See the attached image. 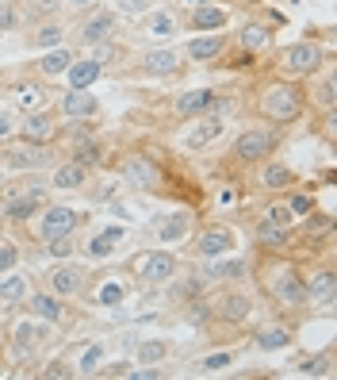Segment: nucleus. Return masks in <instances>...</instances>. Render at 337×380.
Listing matches in <instances>:
<instances>
[{
	"instance_id": "f257e3e1",
	"label": "nucleus",
	"mask_w": 337,
	"mask_h": 380,
	"mask_svg": "<svg viewBox=\"0 0 337 380\" xmlns=\"http://www.w3.org/2000/svg\"><path fill=\"white\" fill-rule=\"evenodd\" d=\"M261 116L273 119V123H295L303 119V108H307V96H303L299 85L291 81H273V85L261 93Z\"/></svg>"
},
{
	"instance_id": "f03ea898",
	"label": "nucleus",
	"mask_w": 337,
	"mask_h": 380,
	"mask_svg": "<svg viewBox=\"0 0 337 380\" xmlns=\"http://www.w3.org/2000/svg\"><path fill=\"white\" fill-rule=\"evenodd\" d=\"M123 273H130L138 285H165V280H172V273H177V257L169 250H138Z\"/></svg>"
},
{
	"instance_id": "7ed1b4c3",
	"label": "nucleus",
	"mask_w": 337,
	"mask_h": 380,
	"mask_svg": "<svg viewBox=\"0 0 337 380\" xmlns=\"http://www.w3.org/2000/svg\"><path fill=\"white\" fill-rule=\"evenodd\" d=\"M265 285H268V296H273L276 304H284V307H303L310 300L307 285H303V273L295 269V265H273Z\"/></svg>"
},
{
	"instance_id": "20e7f679",
	"label": "nucleus",
	"mask_w": 337,
	"mask_h": 380,
	"mask_svg": "<svg viewBox=\"0 0 337 380\" xmlns=\"http://www.w3.org/2000/svg\"><path fill=\"white\" fill-rule=\"evenodd\" d=\"M284 74L291 77H315L318 69L326 66V50L318 43H310V39H303V43H291L284 46Z\"/></svg>"
},
{
	"instance_id": "39448f33",
	"label": "nucleus",
	"mask_w": 337,
	"mask_h": 380,
	"mask_svg": "<svg viewBox=\"0 0 337 380\" xmlns=\"http://www.w3.org/2000/svg\"><path fill=\"white\" fill-rule=\"evenodd\" d=\"M81 219L85 215L77 212V208H65V204H46L43 215H39V238L50 242V238H62V234H73L81 227Z\"/></svg>"
},
{
	"instance_id": "423d86ee",
	"label": "nucleus",
	"mask_w": 337,
	"mask_h": 380,
	"mask_svg": "<svg viewBox=\"0 0 337 380\" xmlns=\"http://www.w3.org/2000/svg\"><path fill=\"white\" fill-rule=\"evenodd\" d=\"M46 280H50V292H54V296L69 300V296H81V292H85L88 269H85V265H77L73 257H65V262H57L54 269L46 273Z\"/></svg>"
},
{
	"instance_id": "0eeeda50",
	"label": "nucleus",
	"mask_w": 337,
	"mask_h": 380,
	"mask_svg": "<svg viewBox=\"0 0 337 380\" xmlns=\"http://www.w3.org/2000/svg\"><path fill=\"white\" fill-rule=\"evenodd\" d=\"M123 181L138 192H158L161 169H158V161L146 158V154H130V158H123Z\"/></svg>"
},
{
	"instance_id": "6e6552de",
	"label": "nucleus",
	"mask_w": 337,
	"mask_h": 380,
	"mask_svg": "<svg viewBox=\"0 0 337 380\" xmlns=\"http://www.w3.org/2000/svg\"><path fill=\"white\" fill-rule=\"evenodd\" d=\"M43 208H46V189L43 184H31V189H23V192L4 200V219L27 223V219H35V212H43Z\"/></svg>"
},
{
	"instance_id": "1a4fd4ad",
	"label": "nucleus",
	"mask_w": 337,
	"mask_h": 380,
	"mask_svg": "<svg viewBox=\"0 0 337 380\" xmlns=\"http://www.w3.org/2000/svg\"><path fill=\"white\" fill-rule=\"evenodd\" d=\"M276 147V135L265 131V127H249L234 139V158L238 161H265L268 150Z\"/></svg>"
},
{
	"instance_id": "9d476101",
	"label": "nucleus",
	"mask_w": 337,
	"mask_h": 380,
	"mask_svg": "<svg viewBox=\"0 0 337 380\" xmlns=\"http://www.w3.org/2000/svg\"><path fill=\"white\" fill-rule=\"evenodd\" d=\"M234 246H238V234L223 227V223H211V227L195 234V254L200 257H226Z\"/></svg>"
},
{
	"instance_id": "9b49d317",
	"label": "nucleus",
	"mask_w": 337,
	"mask_h": 380,
	"mask_svg": "<svg viewBox=\"0 0 337 380\" xmlns=\"http://www.w3.org/2000/svg\"><path fill=\"white\" fill-rule=\"evenodd\" d=\"M223 108L226 104L215 96V88H188V93L177 96V116H188V119L207 116V111H219V116H223Z\"/></svg>"
},
{
	"instance_id": "f8f14e48",
	"label": "nucleus",
	"mask_w": 337,
	"mask_h": 380,
	"mask_svg": "<svg viewBox=\"0 0 337 380\" xmlns=\"http://www.w3.org/2000/svg\"><path fill=\"white\" fill-rule=\"evenodd\" d=\"M46 327H50V323H43V319H35V315H31L27 323H20V327L12 330V353L20 361H27L31 353L39 350V346L46 342Z\"/></svg>"
},
{
	"instance_id": "ddd939ff",
	"label": "nucleus",
	"mask_w": 337,
	"mask_h": 380,
	"mask_svg": "<svg viewBox=\"0 0 337 380\" xmlns=\"http://www.w3.org/2000/svg\"><path fill=\"white\" fill-rule=\"evenodd\" d=\"M223 127H226V123H223V116H219V111L195 116V127L184 135V150H188V154H200L203 147H211V142L223 135Z\"/></svg>"
},
{
	"instance_id": "4468645a",
	"label": "nucleus",
	"mask_w": 337,
	"mask_h": 380,
	"mask_svg": "<svg viewBox=\"0 0 337 380\" xmlns=\"http://www.w3.org/2000/svg\"><path fill=\"white\" fill-rule=\"evenodd\" d=\"M226 23H230V12L223 4H215V0L192 8V15H188V27H192L195 35H203V31H223Z\"/></svg>"
},
{
	"instance_id": "2eb2a0df",
	"label": "nucleus",
	"mask_w": 337,
	"mask_h": 380,
	"mask_svg": "<svg viewBox=\"0 0 337 380\" xmlns=\"http://www.w3.org/2000/svg\"><path fill=\"white\" fill-rule=\"evenodd\" d=\"M211 311L219 323H245L253 315V300L245 292H226L219 296V304H211Z\"/></svg>"
},
{
	"instance_id": "dca6fc26",
	"label": "nucleus",
	"mask_w": 337,
	"mask_h": 380,
	"mask_svg": "<svg viewBox=\"0 0 337 380\" xmlns=\"http://www.w3.org/2000/svg\"><path fill=\"white\" fill-rule=\"evenodd\" d=\"M100 111V100H96L88 88H69V93L62 96V116L65 119H88Z\"/></svg>"
},
{
	"instance_id": "f3484780",
	"label": "nucleus",
	"mask_w": 337,
	"mask_h": 380,
	"mask_svg": "<svg viewBox=\"0 0 337 380\" xmlns=\"http://www.w3.org/2000/svg\"><path fill=\"white\" fill-rule=\"evenodd\" d=\"M127 292H130V285L119 277V273H104V277L96 280V304H100V307L127 304Z\"/></svg>"
},
{
	"instance_id": "a211bd4d",
	"label": "nucleus",
	"mask_w": 337,
	"mask_h": 380,
	"mask_svg": "<svg viewBox=\"0 0 337 380\" xmlns=\"http://www.w3.org/2000/svg\"><path fill=\"white\" fill-rule=\"evenodd\" d=\"M223 50H226V35L219 31V35H195L192 43H188V58L192 62H215V58H223Z\"/></svg>"
},
{
	"instance_id": "6ab92c4d",
	"label": "nucleus",
	"mask_w": 337,
	"mask_h": 380,
	"mask_svg": "<svg viewBox=\"0 0 337 380\" xmlns=\"http://www.w3.org/2000/svg\"><path fill=\"white\" fill-rule=\"evenodd\" d=\"M20 139L23 142H50L54 139V119L46 111H27L20 123Z\"/></svg>"
},
{
	"instance_id": "aec40b11",
	"label": "nucleus",
	"mask_w": 337,
	"mask_h": 380,
	"mask_svg": "<svg viewBox=\"0 0 337 380\" xmlns=\"http://www.w3.org/2000/svg\"><path fill=\"white\" fill-rule=\"evenodd\" d=\"M104 74V66L96 58H73V66L65 69V85L69 88H88V85H96Z\"/></svg>"
},
{
	"instance_id": "412c9836",
	"label": "nucleus",
	"mask_w": 337,
	"mask_h": 380,
	"mask_svg": "<svg viewBox=\"0 0 337 380\" xmlns=\"http://www.w3.org/2000/svg\"><path fill=\"white\" fill-rule=\"evenodd\" d=\"M27 307H31V315L43 323H65V304H62V296H54V292H35L27 300Z\"/></svg>"
},
{
	"instance_id": "4be33fe9",
	"label": "nucleus",
	"mask_w": 337,
	"mask_h": 380,
	"mask_svg": "<svg viewBox=\"0 0 337 380\" xmlns=\"http://www.w3.org/2000/svg\"><path fill=\"white\" fill-rule=\"evenodd\" d=\"M50 165V150H46V142H35V147H23V150H12L8 154V169H43Z\"/></svg>"
},
{
	"instance_id": "5701e85b",
	"label": "nucleus",
	"mask_w": 337,
	"mask_h": 380,
	"mask_svg": "<svg viewBox=\"0 0 337 380\" xmlns=\"http://www.w3.org/2000/svg\"><path fill=\"white\" fill-rule=\"evenodd\" d=\"M180 66H184V58H180L177 50H150L142 58V69H146V74H153V77H172Z\"/></svg>"
},
{
	"instance_id": "b1692460",
	"label": "nucleus",
	"mask_w": 337,
	"mask_h": 380,
	"mask_svg": "<svg viewBox=\"0 0 337 380\" xmlns=\"http://www.w3.org/2000/svg\"><path fill=\"white\" fill-rule=\"evenodd\" d=\"M85 181H88V169L77 165V161H69V165H57L54 177H50V184H54L57 192H81V189H85Z\"/></svg>"
},
{
	"instance_id": "393cba45",
	"label": "nucleus",
	"mask_w": 337,
	"mask_h": 380,
	"mask_svg": "<svg viewBox=\"0 0 337 380\" xmlns=\"http://www.w3.org/2000/svg\"><path fill=\"white\" fill-rule=\"evenodd\" d=\"M307 296L310 300H322V304H333V288H337V277H333V269H315L307 280Z\"/></svg>"
},
{
	"instance_id": "a878e982",
	"label": "nucleus",
	"mask_w": 337,
	"mask_h": 380,
	"mask_svg": "<svg viewBox=\"0 0 337 380\" xmlns=\"http://www.w3.org/2000/svg\"><path fill=\"white\" fill-rule=\"evenodd\" d=\"M261 184H265L268 192H287L295 184V173L284 165V161H265V169H261Z\"/></svg>"
},
{
	"instance_id": "bb28decb",
	"label": "nucleus",
	"mask_w": 337,
	"mask_h": 380,
	"mask_svg": "<svg viewBox=\"0 0 337 380\" xmlns=\"http://www.w3.org/2000/svg\"><path fill=\"white\" fill-rule=\"evenodd\" d=\"M111 31H115V15H111V12H96V15H88V20H85V27H81V39L92 46V43H104V39H111Z\"/></svg>"
},
{
	"instance_id": "cd10ccee",
	"label": "nucleus",
	"mask_w": 337,
	"mask_h": 380,
	"mask_svg": "<svg viewBox=\"0 0 337 380\" xmlns=\"http://www.w3.org/2000/svg\"><path fill=\"white\" fill-rule=\"evenodd\" d=\"M291 327H276V323H268V327H261L257 330V338H253V346H257V350H284V346H291Z\"/></svg>"
},
{
	"instance_id": "c85d7f7f",
	"label": "nucleus",
	"mask_w": 337,
	"mask_h": 380,
	"mask_svg": "<svg viewBox=\"0 0 337 380\" xmlns=\"http://www.w3.org/2000/svg\"><path fill=\"white\" fill-rule=\"evenodd\" d=\"M123 234H127V231H123V227H108V231L92 234V238L85 242V254L92 257V262H100V257H108L111 250H115V242H119Z\"/></svg>"
},
{
	"instance_id": "c756f323",
	"label": "nucleus",
	"mask_w": 337,
	"mask_h": 380,
	"mask_svg": "<svg viewBox=\"0 0 337 380\" xmlns=\"http://www.w3.org/2000/svg\"><path fill=\"white\" fill-rule=\"evenodd\" d=\"M20 300H27V277H20V273H12V269L0 273V304L12 307Z\"/></svg>"
},
{
	"instance_id": "7c9ffc66",
	"label": "nucleus",
	"mask_w": 337,
	"mask_h": 380,
	"mask_svg": "<svg viewBox=\"0 0 337 380\" xmlns=\"http://www.w3.org/2000/svg\"><path fill=\"white\" fill-rule=\"evenodd\" d=\"M73 58H77V54H73L69 46H62V43H57L54 50H46L43 58H39V69H43L46 77H54V74H65V69L73 66Z\"/></svg>"
},
{
	"instance_id": "2f4dec72",
	"label": "nucleus",
	"mask_w": 337,
	"mask_h": 380,
	"mask_svg": "<svg viewBox=\"0 0 337 380\" xmlns=\"http://www.w3.org/2000/svg\"><path fill=\"white\" fill-rule=\"evenodd\" d=\"M146 35H153V39H169V35H177V15L169 12V8H158V12H150L146 15Z\"/></svg>"
},
{
	"instance_id": "473e14b6",
	"label": "nucleus",
	"mask_w": 337,
	"mask_h": 380,
	"mask_svg": "<svg viewBox=\"0 0 337 380\" xmlns=\"http://www.w3.org/2000/svg\"><path fill=\"white\" fill-rule=\"evenodd\" d=\"M15 104H20L23 111H39L46 104V88L35 85V81H23V85H15Z\"/></svg>"
},
{
	"instance_id": "72a5a7b5",
	"label": "nucleus",
	"mask_w": 337,
	"mask_h": 380,
	"mask_svg": "<svg viewBox=\"0 0 337 380\" xmlns=\"http://www.w3.org/2000/svg\"><path fill=\"white\" fill-rule=\"evenodd\" d=\"M188 223H192V219H188V212H172L169 219H161L158 227H153V231H158V242H180L188 234Z\"/></svg>"
},
{
	"instance_id": "f704fd0d",
	"label": "nucleus",
	"mask_w": 337,
	"mask_h": 380,
	"mask_svg": "<svg viewBox=\"0 0 337 380\" xmlns=\"http://www.w3.org/2000/svg\"><path fill=\"white\" fill-rule=\"evenodd\" d=\"M238 43H242L249 54L253 50H265V46L273 43V31H268L265 23H245V27L238 31Z\"/></svg>"
},
{
	"instance_id": "c9c22d12",
	"label": "nucleus",
	"mask_w": 337,
	"mask_h": 380,
	"mask_svg": "<svg viewBox=\"0 0 337 380\" xmlns=\"http://www.w3.org/2000/svg\"><path fill=\"white\" fill-rule=\"evenodd\" d=\"M287 238H291V227H276V223H265V219L257 223V242L261 246L280 250V246H287Z\"/></svg>"
},
{
	"instance_id": "e433bc0d",
	"label": "nucleus",
	"mask_w": 337,
	"mask_h": 380,
	"mask_svg": "<svg viewBox=\"0 0 337 380\" xmlns=\"http://www.w3.org/2000/svg\"><path fill=\"white\" fill-rule=\"evenodd\" d=\"M100 365H104V346L96 342V346H85V353H81V361H77L73 373H77V376H92V373H100Z\"/></svg>"
},
{
	"instance_id": "4c0bfd02",
	"label": "nucleus",
	"mask_w": 337,
	"mask_h": 380,
	"mask_svg": "<svg viewBox=\"0 0 337 380\" xmlns=\"http://www.w3.org/2000/svg\"><path fill=\"white\" fill-rule=\"evenodd\" d=\"M249 273V265L245 262H223V257H215V265L207 269L211 280H234V277H245Z\"/></svg>"
},
{
	"instance_id": "58836bf2",
	"label": "nucleus",
	"mask_w": 337,
	"mask_h": 380,
	"mask_svg": "<svg viewBox=\"0 0 337 380\" xmlns=\"http://www.w3.org/2000/svg\"><path fill=\"white\" fill-rule=\"evenodd\" d=\"M73 161H77V165H85V169L100 165V161H104V154H100V142H92V139L77 142V150H73Z\"/></svg>"
},
{
	"instance_id": "ea45409f",
	"label": "nucleus",
	"mask_w": 337,
	"mask_h": 380,
	"mask_svg": "<svg viewBox=\"0 0 337 380\" xmlns=\"http://www.w3.org/2000/svg\"><path fill=\"white\" fill-rule=\"evenodd\" d=\"M46 254H50L54 262H65V257H73V254H77V238H73V234L50 238V242H46Z\"/></svg>"
},
{
	"instance_id": "a19ab883",
	"label": "nucleus",
	"mask_w": 337,
	"mask_h": 380,
	"mask_svg": "<svg viewBox=\"0 0 337 380\" xmlns=\"http://www.w3.org/2000/svg\"><path fill=\"white\" fill-rule=\"evenodd\" d=\"M226 365H234V353H230V350H223V353H207V358L195 361V369H200V373H219V369H226Z\"/></svg>"
},
{
	"instance_id": "79ce46f5",
	"label": "nucleus",
	"mask_w": 337,
	"mask_h": 380,
	"mask_svg": "<svg viewBox=\"0 0 337 380\" xmlns=\"http://www.w3.org/2000/svg\"><path fill=\"white\" fill-rule=\"evenodd\" d=\"M261 219H265V223H276V227H291L295 215H291V208H287V204H268Z\"/></svg>"
},
{
	"instance_id": "37998d69",
	"label": "nucleus",
	"mask_w": 337,
	"mask_h": 380,
	"mask_svg": "<svg viewBox=\"0 0 337 380\" xmlns=\"http://www.w3.org/2000/svg\"><path fill=\"white\" fill-rule=\"evenodd\" d=\"M169 353V342H142L138 346V361L142 365H153V361H161Z\"/></svg>"
},
{
	"instance_id": "c03bdc74",
	"label": "nucleus",
	"mask_w": 337,
	"mask_h": 380,
	"mask_svg": "<svg viewBox=\"0 0 337 380\" xmlns=\"http://www.w3.org/2000/svg\"><path fill=\"white\" fill-rule=\"evenodd\" d=\"M315 100L322 104L326 111H333V104H337V81H333V74H330V77H322V85H318Z\"/></svg>"
},
{
	"instance_id": "a18cd8bd",
	"label": "nucleus",
	"mask_w": 337,
	"mask_h": 380,
	"mask_svg": "<svg viewBox=\"0 0 337 380\" xmlns=\"http://www.w3.org/2000/svg\"><path fill=\"white\" fill-rule=\"evenodd\" d=\"M150 8H153V0H115V12L127 15V20H135V15L150 12Z\"/></svg>"
},
{
	"instance_id": "49530a36",
	"label": "nucleus",
	"mask_w": 337,
	"mask_h": 380,
	"mask_svg": "<svg viewBox=\"0 0 337 380\" xmlns=\"http://www.w3.org/2000/svg\"><path fill=\"white\" fill-rule=\"evenodd\" d=\"M15 262H20V246L12 238H0V273L15 269Z\"/></svg>"
},
{
	"instance_id": "de8ad7c7",
	"label": "nucleus",
	"mask_w": 337,
	"mask_h": 380,
	"mask_svg": "<svg viewBox=\"0 0 337 380\" xmlns=\"http://www.w3.org/2000/svg\"><path fill=\"white\" fill-rule=\"evenodd\" d=\"M284 204L291 208V215H310V212H315V200H310L307 192H291V196H287Z\"/></svg>"
},
{
	"instance_id": "09e8293b",
	"label": "nucleus",
	"mask_w": 337,
	"mask_h": 380,
	"mask_svg": "<svg viewBox=\"0 0 337 380\" xmlns=\"http://www.w3.org/2000/svg\"><path fill=\"white\" fill-rule=\"evenodd\" d=\"M88 58H96L100 66H108V62H115V58H119V46H115V43H108V39H104V43H92V54H88Z\"/></svg>"
},
{
	"instance_id": "8fccbe9b",
	"label": "nucleus",
	"mask_w": 337,
	"mask_h": 380,
	"mask_svg": "<svg viewBox=\"0 0 337 380\" xmlns=\"http://www.w3.org/2000/svg\"><path fill=\"white\" fill-rule=\"evenodd\" d=\"M43 376H46V380H62V376H73V365H69V361H65V358H54L50 365L43 369Z\"/></svg>"
},
{
	"instance_id": "3c124183",
	"label": "nucleus",
	"mask_w": 337,
	"mask_h": 380,
	"mask_svg": "<svg viewBox=\"0 0 337 380\" xmlns=\"http://www.w3.org/2000/svg\"><path fill=\"white\" fill-rule=\"evenodd\" d=\"M35 43L39 46H57V43H62V27H43L35 35Z\"/></svg>"
},
{
	"instance_id": "603ef678",
	"label": "nucleus",
	"mask_w": 337,
	"mask_h": 380,
	"mask_svg": "<svg viewBox=\"0 0 337 380\" xmlns=\"http://www.w3.org/2000/svg\"><path fill=\"white\" fill-rule=\"evenodd\" d=\"M15 27V8L12 4H0V31Z\"/></svg>"
},
{
	"instance_id": "864d4df0",
	"label": "nucleus",
	"mask_w": 337,
	"mask_h": 380,
	"mask_svg": "<svg viewBox=\"0 0 337 380\" xmlns=\"http://www.w3.org/2000/svg\"><path fill=\"white\" fill-rule=\"evenodd\" d=\"M104 373H108V376H127L130 369H127V361H115V365H111V369H104Z\"/></svg>"
},
{
	"instance_id": "5fc2aeb1",
	"label": "nucleus",
	"mask_w": 337,
	"mask_h": 380,
	"mask_svg": "<svg viewBox=\"0 0 337 380\" xmlns=\"http://www.w3.org/2000/svg\"><path fill=\"white\" fill-rule=\"evenodd\" d=\"M8 135H12V123H8L4 116H0V139H8Z\"/></svg>"
},
{
	"instance_id": "6e6d98bb",
	"label": "nucleus",
	"mask_w": 337,
	"mask_h": 380,
	"mask_svg": "<svg viewBox=\"0 0 337 380\" xmlns=\"http://www.w3.org/2000/svg\"><path fill=\"white\" fill-rule=\"evenodd\" d=\"M88 4H96V0H69V8H88Z\"/></svg>"
},
{
	"instance_id": "4d7b16f0",
	"label": "nucleus",
	"mask_w": 337,
	"mask_h": 380,
	"mask_svg": "<svg viewBox=\"0 0 337 380\" xmlns=\"http://www.w3.org/2000/svg\"><path fill=\"white\" fill-rule=\"evenodd\" d=\"M184 8H200V4H207V0H180Z\"/></svg>"
},
{
	"instance_id": "13d9d810",
	"label": "nucleus",
	"mask_w": 337,
	"mask_h": 380,
	"mask_svg": "<svg viewBox=\"0 0 337 380\" xmlns=\"http://www.w3.org/2000/svg\"><path fill=\"white\" fill-rule=\"evenodd\" d=\"M242 4H257V0H242Z\"/></svg>"
}]
</instances>
